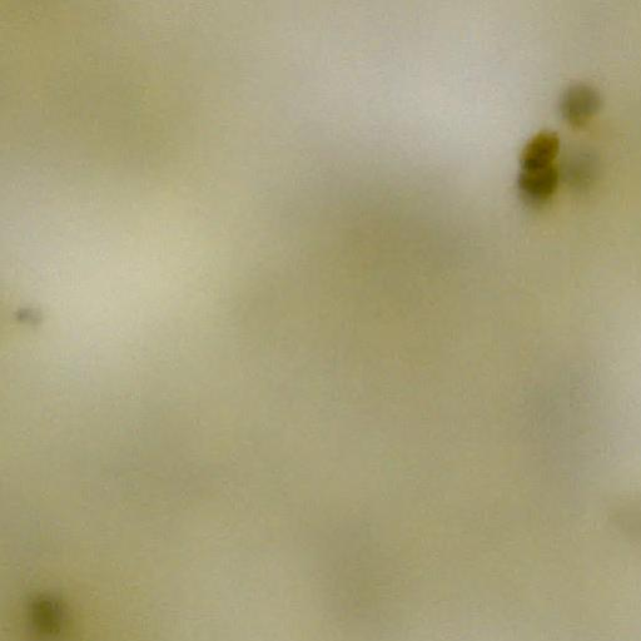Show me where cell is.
I'll return each instance as SVG.
<instances>
[{
  "instance_id": "cell-1",
  "label": "cell",
  "mask_w": 641,
  "mask_h": 641,
  "mask_svg": "<svg viewBox=\"0 0 641 641\" xmlns=\"http://www.w3.org/2000/svg\"><path fill=\"white\" fill-rule=\"evenodd\" d=\"M600 108V94L589 84H573L560 99L561 116L575 128L585 127L599 113Z\"/></svg>"
},
{
  "instance_id": "cell-2",
  "label": "cell",
  "mask_w": 641,
  "mask_h": 641,
  "mask_svg": "<svg viewBox=\"0 0 641 641\" xmlns=\"http://www.w3.org/2000/svg\"><path fill=\"white\" fill-rule=\"evenodd\" d=\"M561 180L559 167L541 170H520L518 190L521 198L531 207H543L553 200Z\"/></svg>"
},
{
  "instance_id": "cell-3",
  "label": "cell",
  "mask_w": 641,
  "mask_h": 641,
  "mask_svg": "<svg viewBox=\"0 0 641 641\" xmlns=\"http://www.w3.org/2000/svg\"><path fill=\"white\" fill-rule=\"evenodd\" d=\"M560 153V138L554 132L535 134L520 156V170H541L555 165Z\"/></svg>"
},
{
  "instance_id": "cell-4",
  "label": "cell",
  "mask_w": 641,
  "mask_h": 641,
  "mask_svg": "<svg viewBox=\"0 0 641 641\" xmlns=\"http://www.w3.org/2000/svg\"><path fill=\"white\" fill-rule=\"evenodd\" d=\"M596 172H598V163L589 152H575L565 159L564 178L574 190H588L595 181Z\"/></svg>"
}]
</instances>
